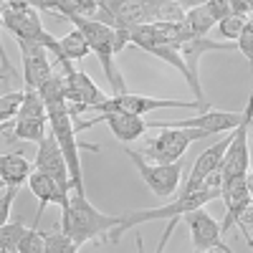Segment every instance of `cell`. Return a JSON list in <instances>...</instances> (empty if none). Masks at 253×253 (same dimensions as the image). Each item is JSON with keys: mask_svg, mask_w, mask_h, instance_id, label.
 <instances>
[{"mask_svg": "<svg viewBox=\"0 0 253 253\" xmlns=\"http://www.w3.org/2000/svg\"><path fill=\"white\" fill-rule=\"evenodd\" d=\"M74 23V28H79L84 33L89 43V51L99 58L101 69H104V76H107L109 86L114 94H122L126 91V81L122 79L119 69H117V51H114V28L109 23H104L99 18H84V15H71L66 18Z\"/></svg>", "mask_w": 253, "mask_h": 253, "instance_id": "3", "label": "cell"}, {"mask_svg": "<svg viewBox=\"0 0 253 253\" xmlns=\"http://www.w3.org/2000/svg\"><path fill=\"white\" fill-rule=\"evenodd\" d=\"M248 132H251V114H246V117L241 119V124L233 126V137H230L225 152H223V160H220V167H218L220 177H223V185L251 172Z\"/></svg>", "mask_w": 253, "mask_h": 253, "instance_id": "10", "label": "cell"}, {"mask_svg": "<svg viewBox=\"0 0 253 253\" xmlns=\"http://www.w3.org/2000/svg\"><path fill=\"white\" fill-rule=\"evenodd\" d=\"M28 187H31V193L36 195V200H38V213H36V225H38V220L43 218V210L53 203V205H58V208H63L69 203V193L66 190H61L58 187V182L53 180V177H48V175H43V172H38V170H33L31 175H28Z\"/></svg>", "mask_w": 253, "mask_h": 253, "instance_id": "17", "label": "cell"}, {"mask_svg": "<svg viewBox=\"0 0 253 253\" xmlns=\"http://www.w3.org/2000/svg\"><path fill=\"white\" fill-rule=\"evenodd\" d=\"M20 48V61H23V81L26 89H38L51 74V58H48V48L41 43H28V41H15Z\"/></svg>", "mask_w": 253, "mask_h": 253, "instance_id": "16", "label": "cell"}, {"mask_svg": "<svg viewBox=\"0 0 253 253\" xmlns=\"http://www.w3.org/2000/svg\"><path fill=\"white\" fill-rule=\"evenodd\" d=\"M246 20H248V15H241V13H228V15H223L218 23H215L220 38H223V41H236V36H238L241 28L246 26Z\"/></svg>", "mask_w": 253, "mask_h": 253, "instance_id": "26", "label": "cell"}, {"mask_svg": "<svg viewBox=\"0 0 253 253\" xmlns=\"http://www.w3.org/2000/svg\"><path fill=\"white\" fill-rule=\"evenodd\" d=\"M236 51H238L246 61L253 58V23H251V18L246 20V26H243L241 33L236 36Z\"/></svg>", "mask_w": 253, "mask_h": 253, "instance_id": "29", "label": "cell"}, {"mask_svg": "<svg viewBox=\"0 0 253 253\" xmlns=\"http://www.w3.org/2000/svg\"><path fill=\"white\" fill-rule=\"evenodd\" d=\"M157 109H198V112H205L210 109L208 101H185V99H157V96H144V94H112L104 101H99L91 112H124V114H137V117H144L150 112H157Z\"/></svg>", "mask_w": 253, "mask_h": 253, "instance_id": "5", "label": "cell"}, {"mask_svg": "<svg viewBox=\"0 0 253 253\" xmlns=\"http://www.w3.org/2000/svg\"><path fill=\"white\" fill-rule=\"evenodd\" d=\"M43 230H38V225L33 228H26L23 236L18 241V253H43Z\"/></svg>", "mask_w": 253, "mask_h": 253, "instance_id": "27", "label": "cell"}, {"mask_svg": "<svg viewBox=\"0 0 253 253\" xmlns=\"http://www.w3.org/2000/svg\"><path fill=\"white\" fill-rule=\"evenodd\" d=\"M251 114V104H246L243 112H220V109H205L198 117H190V119H180V122H147L150 129H157V126H190V129H200L208 137L213 134H223L230 132L233 126L241 124V119Z\"/></svg>", "mask_w": 253, "mask_h": 253, "instance_id": "13", "label": "cell"}, {"mask_svg": "<svg viewBox=\"0 0 253 253\" xmlns=\"http://www.w3.org/2000/svg\"><path fill=\"white\" fill-rule=\"evenodd\" d=\"M144 13H147V23L152 20H182L185 8L177 0H139Z\"/></svg>", "mask_w": 253, "mask_h": 253, "instance_id": "20", "label": "cell"}, {"mask_svg": "<svg viewBox=\"0 0 253 253\" xmlns=\"http://www.w3.org/2000/svg\"><path fill=\"white\" fill-rule=\"evenodd\" d=\"M63 81H66V101H69V114L71 117H81L84 112H91L99 101L107 99L96 84L91 81V76L86 71H76L74 66L63 69Z\"/></svg>", "mask_w": 253, "mask_h": 253, "instance_id": "12", "label": "cell"}, {"mask_svg": "<svg viewBox=\"0 0 253 253\" xmlns=\"http://www.w3.org/2000/svg\"><path fill=\"white\" fill-rule=\"evenodd\" d=\"M33 170H38V172H43V175L53 177V180L58 182V187H61V190H66V193H71V190H74V182H71V172H69L66 157H63L61 147H58V142H56V137H53L51 132L38 142Z\"/></svg>", "mask_w": 253, "mask_h": 253, "instance_id": "15", "label": "cell"}, {"mask_svg": "<svg viewBox=\"0 0 253 253\" xmlns=\"http://www.w3.org/2000/svg\"><path fill=\"white\" fill-rule=\"evenodd\" d=\"M96 124H107L109 132L119 139V142H134V139H142L144 132L150 129L147 126V119L144 117H137V114H124V112H99V117L89 119V122H76V132H84V129H91Z\"/></svg>", "mask_w": 253, "mask_h": 253, "instance_id": "14", "label": "cell"}, {"mask_svg": "<svg viewBox=\"0 0 253 253\" xmlns=\"http://www.w3.org/2000/svg\"><path fill=\"white\" fill-rule=\"evenodd\" d=\"M5 129H10V122L8 124H0V132H5Z\"/></svg>", "mask_w": 253, "mask_h": 253, "instance_id": "34", "label": "cell"}, {"mask_svg": "<svg viewBox=\"0 0 253 253\" xmlns=\"http://www.w3.org/2000/svg\"><path fill=\"white\" fill-rule=\"evenodd\" d=\"M76 243L63 233V230H53V233L43 236V253H76Z\"/></svg>", "mask_w": 253, "mask_h": 253, "instance_id": "25", "label": "cell"}, {"mask_svg": "<svg viewBox=\"0 0 253 253\" xmlns=\"http://www.w3.org/2000/svg\"><path fill=\"white\" fill-rule=\"evenodd\" d=\"M18 190H20V187H5V193L0 195V225L13 218V215H10V208H13L15 198H18Z\"/></svg>", "mask_w": 253, "mask_h": 253, "instance_id": "30", "label": "cell"}, {"mask_svg": "<svg viewBox=\"0 0 253 253\" xmlns=\"http://www.w3.org/2000/svg\"><path fill=\"white\" fill-rule=\"evenodd\" d=\"M251 172L243 175V177H236V180H230L225 185H220V200L225 203V220L220 223V230H223V236L228 233L230 228H243V233L251 243V236H248V210H251Z\"/></svg>", "mask_w": 253, "mask_h": 253, "instance_id": "8", "label": "cell"}, {"mask_svg": "<svg viewBox=\"0 0 253 253\" xmlns=\"http://www.w3.org/2000/svg\"><path fill=\"white\" fill-rule=\"evenodd\" d=\"M220 198V190L218 187H208V185H200L195 190H187V193H177L175 200H170L167 205H160V208H147V210H129V213H122L119 215V223L107 233V238L112 243H119V238L132 230L137 225H144V223H152V220H170L162 233V241L157 243V251H165L167 241H170L172 230L177 228V220L193 208H200V205H208Z\"/></svg>", "mask_w": 253, "mask_h": 253, "instance_id": "1", "label": "cell"}, {"mask_svg": "<svg viewBox=\"0 0 253 253\" xmlns=\"http://www.w3.org/2000/svg\"><path fill=\"white\" fill-rule=\"evenodd\" d=\"M177 3H180L182 8H193V5H200V3H205V0H177Z\"/></svg>", "mask_w": 253, "mask_h": 253, "instance_id": "33", "label": "cell"}, {"mask_svg": "<svg viewBox=\"0 0 253 253\" xmlns=\"http://www.w3.org/2000/svg\"><path fill=\"white\" fill-rule=\"evenodd\" d=\"M3 3H5V0H0V8H3Z\"/></svg>", "mask_w": 253, "mask_h": 253, "instance_id": "35", "label": "cell"}, {"mask_svg": "<svg viewBox=\"0 0 253 253\" xmlns=\"http://www.w3.org/2000/svg\"><path fill=\"white\" fill-rule=\"evenodd\" d=\"M10 132L15 139H26V142H41L48 134V119H13Z\"/></svg>", "mask_w": 253, "mask_h": 253, "instance_id": "22", "label": "cell"}, {"mask_svg": "<svg viewBox=\"0 0 253 253\" xmlns=\"http://www.w3.org/2000/svg\"><path fill=\"white\" fill-rule=\"evenodd\" d=\"M177 51H180V58L185 61L187 74H190V79H187L190 89H193V94H195L198 101H205L203 86H200V76H198L200 58L208 51H236V41H213V38H208V36H190V38H185L182 43L177 46Z\"/></svg>", "mask_w": 253, "mask_h": 253, "instance_id": "9", "label": "cell"}, {"mask_svg": "<svg viewBox=\"0 0 253 253\" xmlns=\"http://www.w3.org/2000/svg\"><path fill=\"white\" fill-rule=\"evenodd\" d=\"M0 187H5V185H3V180H0Z\"/></svg>", "mask_w": 253, "mask_h": 253, "instance_id": "36", "label": "cell"}, {"mask_svg": "<svg viewBox=\"0 0 253 253\" xmlns=\"http://www.w3.org/2000/svg\"><path fill=\"white\" fill-rule=\"evenodd\" d=\"M58 51H61V56L66 58V61H84V58L91 53L86 38H84V33L79 28H74L63 38H58Z\"/></svg>", "mask_w": 253, "mask_h": 253, "instance_id": "21", "label": "cell"}, {"mask_svg": "<svg viewBox=\"0 0 253 253\" xmlns=\"http://www.w3.org/2000/svg\"><path fill=\"white\" fill-rule=\"evenodd\" d=\"M46 114H48V129H51V134L56 137L63 157H66L74 190H79V193H86V190H84L81 155H79L81 144H79V139H76L79 132H76V126H74V117L69 114V101H66V99L48 101V104H46Z\"/></svg>", "mask_w": 253, "mask_h": 253, "instance_id": "4", "label": "cell"}, {"mask_svg": "<svg viewBox=\"0 0 253 253\" xmlns=\"http://www.w3.org/2000/svg\"><path fill=\"white\" fill-rule=\"evenodd\" d=\"M31 172H33V165L23 155H0V180H3L5 187L26 185Z\"/></svg>", "mask_w": 253, "mask_h": 253, "instance_id": "18", "label": "cell"}, {"mask_svg": "<svg viewBox=\"0 0 253 253\" xmlns=\"http://www.w3.org/2000/svg\"><path fill=\"white\" fill-rule=\"evenodd\" d=\"M15 74V69H5V66H0V81H5V79H10Z\"/></svg>", "mask_w": 253, "mask_h": 253, "instance_id": "32", "label": "cell"}, {"mask_svg": "<svg viewBox=\"0 0 253 253\" xmlns=\"http://www.w3.org/2000/svg\"><path fill=\"white\" fill-rule=\"evenodd\" d=\"M124 155L132 160L142 182L150 187L152 195L170 198L177 193V187L182 182V160H177V162H147L139 152L129 150V147H124Z\"/></svg>", "mask_w": 253, "mask_h": 253, "instance_id": "7", "label": "cell"}, {"mask_svg": "<svg viewBox=\"0 0 253 253\" xmlns=\"http://www.w3.org/2000/svg\"><path fill=\"white\" fill-rule=\"evenodd\" d=\"M28 5L38 13H56V0H28Z\"/></svg>", "mask_w": 253, "mask_h": 253, "instance_id": "31", "label": "cell"}, {"mask_svg": "<svg viewBox=\"0 0 253 253\" xmlns=\"http://www.w3.org/2000/svg\"><path fill=\"white\" fill-rule=\"evenodd\" d=\"M185 220V225L190 228V238H193V248L205 253V251H223V253H230L233 248H228L223 243V230H220V223L213 218L205 210V205L200 208H193L180 218Z\"/></svg>", "mask_w": 253, "mask_h": 253, "instance_id": "11", "label": "cell"}, {"mask_svg": "<svg viewBox=\"0 0 253 253\" xmlns=\"http://www.w3.org/2000/svg\"><path fill=\"white\" fill-rule=\"evenodd\" d=\"M117 223L119 215H107L96 210L89 203L86 193H79V190H71L69 203L61 208V230L76 243L79 251L94 238H107V233Z\"/></svg>", "mask_w": 253, "mask_h": 253, "instance_id": "2", "label": "cell"}, {"mask_svg": "<svg viewBox=\"0 0 253 253\" xmlns=\"http://www.w3.org/2000/svg\"><path fill=\"white\" fill-rule=\"evenodd\" d=\"M15 119H48L46 104H43V99L38 96L36 89H23V99H20Z\"/></svg>", "mask_w": 253, "mask_h": 253, "instance_id": "23", "label": "cell"}, {"mask_svg": "<svg viewBox=\"0 0 253 253\" xmlns=\"http://www.w3.org/2000/svg\"><path fill=\"white\" fill-rule=\"evenodd\" d=\"M208 134L190 126H157V134L150 137L142 147V157H152V162H177L187 152V147L205 139Z\"/></svg>", "mask_w": 253, "mask_h": 253, "instance_id": "6", "label": "cell"}, {"mask_svg": "<svg viewBox=\"0 0 253 253\" xmlns=\"http://www.w3.org/2000/svg\"><path fill=\"white\" fill-rule=\"evenodd\" d=\"M182 26H185V31L190 36H208L210 31L215 28V18H213V13L208 10L205 3H200V5H193V8H185Z\"/></svg>", "mask_w": 253, "mask_h": 253, "instance_id": "19", "label": "cell"}, {"mask_svg": "<svg viewBox=\"0 0 253 253\" xmlns=\"http://www.w3.org/2000/svg\"><path fill=\"white\" fill-rule=\"evenodd\" d=\"M56 13L61 18H71V15L94 18L96 15V0H56Z\"/></svg>", "mask_w": 253, "mask_h": 253, "instance_id": "24", "label": "cell"}, {"mask_svg": "<svg viewBox=\"0 0 253 253\" xmlns=\"http://www.w3.org/2000/svg\"><path fill=\"white\" fill-rule=\"evenodd\" d=\"M20 99H23V91L0 94V124H8V122L15 119V112L20 107Z\"/></svg>", "mask_w": 253, "mask_h": 253, "instance_id": "28", "label": "cell"}]
</instances>
